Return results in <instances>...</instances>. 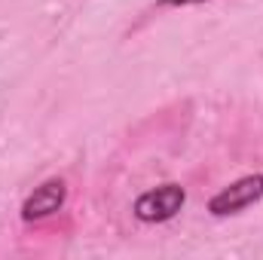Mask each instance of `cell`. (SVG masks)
Segmentation results:
<instances>
[{
  "label": "cell",
  "mask_w": 263,
  "mask_h": 260,
  "mask_svg": "<svg viewBox=\"0 0 263 260\" xmlns=\"http://www.w3.org/2000/svg\"><path fill=\"white\" fill-rule=\"evenodd\" d=\"M187 202V190L181 184H162L135 199V217L141 224H165L172 220Z\"/></svg>",
  "instance_id": "6da1fadb"
},
{
  "label": "cell",
  "mask_w": 263,
  "mask_h": 260,
  "mask_svg": "<svg viewBox=\"0 0 263 260\" xmlns=\"http://www.w3.org/2000/svg\"><path fill=\"white\" fill-rule=\"evenodd\" d=\"M65 199H67V184L62 178H49L22 202V220L25 224L46 220V217H52L65 208Z\"/></svg>",
  "instance_id": "3957f363"
},
{
  "label": "cell",
  "mask_w": 263,
  "mask_h": 260,
  "mask_svg": "<svg viewBox=\"0 0 263 260\" xmlns=\"http://www.w3.org/2000/svg\"><path fill=\"white\" fill-rule=\"evenodd\" d=\"M260 199H263V175H245V178L233 181L230 187H223L220 193L211 196L208 211L214 217H230V214H239V211L251 208Z\"/></svg>",
  "instance_id": "7a4b0ae2"
},
{
  "label": "cell",
  "mask_w": 263,
  "mask_h": 260,
  "mask_svg": "<svg viewBox=\"0 0 263 260\" xmlns=\"http://www.w3.org/2000/svg\"><path fill=\"white\" fill-rule=\"evenodd\" d=\"M196 3H205V0H159V6H196Z\"/></svg>",
  "instance_id": "277c9868"
}]
</instances>
